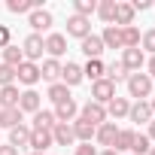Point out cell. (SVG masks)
I'll return each mask as SVG.
<instances>
[{
	"label": "cell",
	"mask_w": 155,
	"mask_h": 155,
	"mask_svg": "<svg viewBox=\"0 0 155 155\" xmlns=\"http://www.w3.org/2000/svg\"><path fill=\"white\" fill-rule=\"evenodd\" d=\"M0 155H18V149H15V146H9V143H6V146H0Z\"/></svg>",
	"instance_id": "cell-43"
},
{
	"label": "cell",
	"mask_w": 155,
	"mask_h": 155,
	"mask_svg": "<svg viewBox=\"0 0 155 155\" xmlns=\"http://www.w3.org/2000/svg\"><path fill=\"white\" fill-rule=\"evenodd\" d=\"M79 116H82L85 122H91L94 128L104 125V122H110V119H107V107H104V104H94V101H85V104L79 107Z\"/></svg>",
	"instance_id": "cell-4"
},
{
	"label": "cell",
	"mask_w": 155,
	"mask_h": 155,
	"mask_svg": "<svg viewBox=\"0 0 155 155\" xmlns=\"http://www.w3.org/2000/svg\"><path fill=\"white\" fill-rule=\"evenodd\" d=\"M134 134H137V131H131V128H119V134H116V143H113V149H116L119 155H122V152H131Z\"/></svg>",
	"instance_id": "cell-27"
},
{
	"label": "cell",
	"mask_w": 155,
	"mask_h": 155,
	"mask_svg": "<svg viewBox=\"0 0 155 155\" xmlns=\"http://www.w3.org/2000/svg\"><path fill=\"white\" fill-rule=\"evenodd\" d=\"M21 61H25V55H21V46L9 43V46L3 49V61H0V64H6V67H12V70H15V67H18Z\"/></svg>",
	"instance_id": "cell-29"
},
{
	"label": "cell",
	"mask_w": 155,
	"mask_h": 155,
	"mask_svg": "<svg viewBox=\"0 0 155 155\" xmlns=\"http://www.w3.org/2000/svg\"><path fill=\"white\" fill-rule=\"evenodd\" d=\"M116 97V85L110 82V79H97V82H91V97L88 101H94V104H110Z\"/></svg>",
	"instance_id": "cell-5"
},
{
	"label": "cell",
	"mask_w": 155,
	"mask_h": 155,
	"mask_svg": "<svg viewBox=\"0 0 155 155\" xmlns=\"http://www.w3.org/2000/svg\"><path fill=\"white\" fill-rule=\"evenodd\" d=\"M6 85H15V70L0 64V88H6Z\"/></svg>",
	"instance_id": "cell-38"
},
{
	"label": "cell",
	"mask_w": 155,
	"mask_h": 155,
	"mask_svg": "<svg viewBox=\"0 0 155 155\" xmlns=\"http://www.w3.org/2000/svg\"><path fill=\"white\" fill-rule=\"evenodd\" d=\"M58 122H55V113L52 110H40V113H34V125H31V131H52Z\"/></svg>",
	"instance_id": "cell-23"
},
{
	"label": "cell",
	"mask_w": 155,
	"mask_h": 155,
	"mask_svg": "<svg viewBox=\"0 0 155 155\" xmlns=\"http://www.w3.org/2000/svg\"><path fill=\"white\" fill-rule=\"evenodd\" d=\"M101 43H104V49H122V28L107 25L101 34Z\"/></svg>",
	"instance_id": "cell-22"
},
{
	"label": "cell",
	"mask_w": 155,
	"mask_h": 155,
	"mask_svg": "<svg viewBox=\"0 0 155 155\" xmlns=\"http://www.w3.org/2000/svg\"><path fill=\"white\" fill-rule=\"evenodd\" d=\"M18 110H21V116H25V113H31V116L40 113V110H43V107H40V94H37L34 88H25L21 97H18Z\"/></svg>",
	"instance_id": "cell-16"
},
{
	"label": "cell",
	"mask_w": 155,
	"mask_h": 155,
	"mask_svg": "<svg viewBox=\"0 0 155 155\" xmlns=\"http://www.w3.org/2000/svg\"><path fill=\"white\" fill-rule=\"evenodd\" d=\"M122 64H125L128 73H140V70L146 67V52H143V49H125Z\"/></svg>",
	"instance_id": "cell-8"
},
{
	"label": "cell",
	"mask_w": 155,
	"mask_h": 155,
	"mask_svg": "<svg viewBox=\"0 0 155 155\" xmlns=\"http://www.w3.org/2000/svg\"><path fill=\"white\" fill-rule=\"evenodd\" d=\"M122 49H140V31L134 25L122 28Z\"/></svg>",
	"instance_id": "cell-33"
},
{
	"label": "cell",
	"mask_w": 155,
	"mask_h": 155,
	"mask_svg": "<svg viewBox=\"0 0 155 155\" xmlns=\"http://www.w3.org/2000/svg\"><path fill=\"white\" fill-rule=\"evenodd\" d=\"M140 46H143V52L155 55V28H149L146 34H140Z\"/></svg>",
	"instance_id": "cell-37"
},
{
	"label": "cell",
	"mask_w": 155,
	"mask_h": 155,
	"mask_svg": "<svg viewBox=\"0 0 155 155\" xmlns=\"http://www.w3.org/2000/svg\"><path fill=\"white\" fill-rule=\"evenodd\" d=\"M152 6H155V3H152Z\"/></svg>",
	"instance_id": "cell-49"
},
{
	"label": "cell",
	"mask_w": 155,
	"mask_h": 155,
	"mask_svg": "<svg viewBox=\"0 0 155 155\" xmlns=\"http://www.w3.org/2000/svg\"><path fill=\"white\" fill-rule=\"evenodd\" d=\"M79 49H82V55H85L88 61H94V58H101V55H104V43H101V37H97V34H88L85 40H79Z\"/></svg>",
	"instance_id": "cell-14"
},
{
	"label": "cell",
	"mask_w": 155,
	"mask_h": 155,
	"mask_svg": "<svg viewBox=\"0 0 155 155\" xmlns=\"http://www.w3.org/2000/svg\"><path fill=\"white\" fill-rule=\"evenodd\" d=\"M52 113H55V122H67V125H70L76 116H79V104H76L73 97H67V101L55 104V110H52Z\"/></svg>",
	"instance_id": "cell-7"
},
{
	"label": "cell",
	"mask_w": 155,
	"mask_h": 155,
	"mask_svg": "<svg viewBox=\"0 0 155 155\" xmlns=\"http://www.w3.org/2000/svg\"><path fill=\"white\" fill-rule=\"evenodd\" d=\"M128 76H131V73L125 70V64H122V61H113V64H107L104 79H110V82L116 85V82H128Z\"/></svg>",
	"instance_id": "cell-26"
},
{
	"label": "cell",
	"mask_w": 155,
	"mask_h": 155,
	"mask_svg": "<svg viewBox=\"0 0 155 155\" xmlns=\"http://www.w3.org/2000/svg\"><path fill=\"white\" fill-rule=\"evenodd\" d=\"M21 125V110L18 107H0V128H15Z\"/></svg>",
	"instance_id": "cell-24"
},
{
	"label": "cell",
	"mask_w": 155,
	"mask_h": 155,
	"mask_svg": "<svg viewBox=\"0 0 155 155\" xmlns=\"http://www.w3.org/2000/svg\"><path fill=\"white\" fill-rule=\"evenodd\" d=\"M15 79H18V85L34 88V85L40 82V64H34V61H21V64L15 67Z\"/></svg>",
	"instance_id": "cell-3"
},
{
	"label": "cell",
	"mask_w": 155,
	"mask_h": 155,
	"mask_svg": "<svg viewBox=\"0 0 155 155\" xmlns=\"http://www.w3.org/2000/svg\"><path fill=\"white\" fill-rule=\"evenodd\" d=\"M31 155H40V152H31Z\"/></svg>",
	"instance_id": "cell-48"
},
{
	"label": "cell",
	"mask_w": 155,
	"mask_h": 155,
	"mask_svg": "<svg viewBox=\"0 0 155 155\" xmlns=\"http://www.w3.org/2000/svg\"><path fill=\"white\" fill-rule=\"evenodd\" d=\"M146 155H155V146H152V149H149V152H146Z\"/></svg>",
	"instance_id": "cell-47"
},
{
	"label": "cell",
	"mask_w": 155,
	"mask_h": 155,
	"mask_svg": "<svg viewBox=\"0 0 155 155\" xmlns=\"http://www.w3.org/2000/svg\"><path fill=\"white\" fill-rule=\"evenodd\" d=\"M104 73H107V64H104L101 58H94V61H88V64L82 67V76H85V79H91V82L104 79Z\"/></svg>",
	"instance_id": "cell-28"
},
{
	"label": "cell",
	"mask_w": 155,
	"mask_h": 155,
	"mask_svg": "<svg viewBox=\"0 0 155 155\" xmlns=\"http://www.w3.org/2000/svg\"><path fill=\"white\" fill-rule=\"evenodd\" d=\"M82 79H85V76H82V67H79V64H73V61L61 64V82H64L67 88H73V85H79Z\"/></svg>",
	"instance_id": "cell-13"
},
{
	"label": "cell",
	"mask_w": 155,
	"mask_h": 155,
	"mask_svg": "<svg viewBox=\"0 0 155 155\" xmlns=\"http://www.w3.org/2000/svg\"><path fill=\"white\" fill-rule=\"evenodd\" d=\"M128 110H131V101L116 94V97L107 104V119H116V122H119V119H128Z\"/></svg>",
	"instance_id": "cell-17"
},
{
	"label": "cell",
	"mask_w": 155,
	"mask_h": 155,
	"mask_svg": "<svg viewBox=\"0 0 155 155\" xmlns=\"http://www.w3.org/2000/svg\"><path fill=\"white\" fill-rule=\"evenodd\" d=\"M146 137H149V140H155V119L149 122V131H146Z\"/></svg>",
	"instance_id": "cell-44"
},
{
	"label": "cell",
	"mask_w": 155,
	"mask_h": 155,
	"mask_svg": "<svg viewBox=\"0 0 155 155\" xmlns=\"http://www.w3.org/2000/svg\"><path fill=\"white\" fill-rule=\"evenodd\" d=\"M52 21H55V18H52V12H49V9H34V12L28 15V25L34 28V34L49 31V28H52Z\"/></svg>",
	"instance_id": "cell-15"
},
{
	"label": "cell",
	"mask_w": 155,
	"mask_h": 155,
	"mask_svg": "<svg viewBox=\"0 0 155 155\" xmlns=\"http://www.w3.org/2000/svg\"><path fill=\"white\" fill-rule=\"evenodd\" d=\"M116 134H119V125H116V122H104V125H97V131H94V140H97V146H104V149H113V143H116Z\"/></svg>",
	"instance_id": "cell-9"
},
{
	"label": "cell",
	"mask_w": 155,
	"mask_h": 155,
	"mask_svg": "<svg viewBox=\"0 0 155 155\" xmlns=\"http://www.w3.org/2000/svg\"><path fill=\"white\" fill-rule=\"evenodd\" d=\"M73 155H97V149L91 146V143H79V146H76V152Z\"/></svg>",
	"instance_id": "cell-40"
},
{
	"label": "cell",
	"mask_w": 155,
	"mask_h": 155,
	"mask_svg": "<svg viewBox=\"0 0 155 155\" xmlns=\"http://www.w3.org/2000/svg\"><path fill=\"white\" fill-rule=\"evenodd\" d=\"M28 143H31V128L21 122V125H15V128L9 131V146L21 149V146H28Z\"/></svg>",
	"instance_id": "cell-25"
},
{
	"label": "cell",
	"mask_w": 155,
	"mask_h": 155,
	"mask_svg": "<svg viewBox=\"0 0 155 155\" xmlns=\"http://www.w3.org/2000/svg\"><path fill=\"white\" fill-rule=\"evenodd\" d=\"M46 97H49L52 104H61V101H67V97H70V88H67L64 82H52V85H49V94H46Z\"/></svg>",
	"instance_id": "cell-35"
},
{
	"label": "cell",
	"mask_w": 155,
	"mask_h": 155,
	"mask_svg": "<svg viewBox=\"0 0 155 155\" xmlns=\"http://www.w3.org/2000/svg\"><path fill=\"white\" fill-rule=\"evenodd\" d=\"M12 43V31H9V25H0V49H6Z\"/></svg>",
	"instance_id": "cell-39"
},
{
	"label": "cell",
	"mask_w": 155,
	"mask_h": 155,
	"mask_svg": "<svg viewBox=\"0 0 155 155\" xmlns=\"http://www.w3.org/2000/svg\"><path fill=\"white\" fill-rule=\"evenodd\" d=\"M52 140H55V146H73V143H76V137H73V125L58 122V125L52 128Z\"/></svg>",
	"instance_id": "cell-18"
},
{
	"label": "cell",
	"mask_w": 155,
	"mask_h": 155,
	"mask_svg": "<svg viewBox=\"0 0 155 155\" xmlns=\"http://www.w3.org/2000/svg\"><path fill=\"white\" fill-rule=\"evenodd\" d=\"M149 110H152V116H155V97H152V101H149Z\"/></svg>",
	"instance_id": "cell-46"
},
{
	"label": "cell",
	"mask_w": 155,
	"mask_h": 155,
	"mask_svg": "<svg viewBox=\"0 0 155 155\" xmlns=\"http://www.w3.org/2000/svg\"><path fill=\"white\" fill-rule=\"evenodd\" d=\"M6 9L9 12H15V15H21V12H34V9H43L40 6V0H9V3H6Z\"/></svg>",
	"instance_id": "cell-30"
},
{
	"label": "cell",
	"mask_w": 155,
	"mask_h": 155,
	"mask_svg": "<svg viewBox=\"0 0 155 155\" xmlns=\"http://www.w3.org/2000/svg\"><path fill=\"white\" fill-rule=\"evenodd\" d=\"M146 76H149V79H155V55L146 61Z\"/></svg>",
	"instance_id": "cell-42"
},
{
	"label": "cell",
	"mask_w": 155,
	"mask_h": 155,
	"mask_svg": "<svg viewBox=\"0 0 155 155\" xmlns=\"http://www.w3.org/2000/svg\"><path fill=\"white\" fill-rule=\"evenodd\" d=\"M152 149V140L146 134H134V143H131V155H146Z\"/></svg>",
	"instance_id": "cell-36"
},
{
	"label": "cell",
	"mask_w": 155,
	"mask_h": 155,
	"mask_svg": "<svg viewBox=\"0 0 155 155\" xmlns=\"http://www.w3.org/2000/svg\"><path fill=\"white\" fill-rule=\"evenodd\" d=\"M43 52H46V40L40 37V34H28L25 37V43H21V55H25V61H40L43 58Z\"/></svg>",
	"instance_id": "cell-2"
},
{
	"label": "cell",
	"mask_w": 155,
	"mask_h": 155,
	"mask_svg": "<svg viewBox=\"0 0 155 155\" xmlns=\"http://www.w3.org/2000/svg\"><path fill=\"white\" fill-rule=\"evenodd\" d=\"M49 146H55V140H52V131H31V143H28V149L31 152H46Z\"/></svg>",
	"instance_id": "cell-19"
},
{
	"label": "cell",
	"mask_w": 155,
	"mask_h": 155,
	"mask_svg": "<svg viewBox=\"0 0 155 155\" xmlns=\"http://www.w3.org/2000/svg\"><path fill=\"white\" fill-rule=\"evenodd\" d=\"M131 6H134V12H146V9H152V0H131Z\"/></svg>",
	"instance_id": "cell-41"
},
{
	"label": "cell",
	"mask_w": 155,
	"mask_h": 155,
	"mask_svg": "<svg viewBox=\"0 0 155 155\" xmlns=\"http://www.w3.org/2000/svg\"><path fill=\"white\" fill-rule=\"evenodd\" d=\"M18 85H6V88H0V107H18Z\"/></svg>",
	"instance_id": "cell-32"
},
{
	"label": "cell",
	"mask_w": 155,
	"mask_h": 155,
	"mask_svg": "<svg viewBox=\"0 0 155 155\" xmlns=\"http://www.w3.org/2000/svg\"><path fill=\"white\" fill-rule=\"evenodd\" d=\"M97 15H101V21L113 25V18H116V0H97Z\"/></svg>",
	"instance_id": "cell-34"
},
{
	"label": "cell",
	"mask_w": 155,
	"mask_h": 155,
	"mask_svg": "<svg viewBox=\"0 0 155 155\" xmlns=\"http://www.w3.org/2000/svg\"><path fill=\"white\" fill-rule=\"evenodd\" d=\"M128 119L131 122H137V125H149L155 116H152V110H149V101H134L131 104V110H128Z\"/></svg>",
	"instance_id": "cell-12"
},
{
	"label": "cell",
	"mask_w": 155,
	"mask_h": 155,
	"mask_svg": "<svg viewBox=\"0 0 155 155\" xmlns=\"http://www.w3.org/2000/svg\"><path fill=\"white\" fill-rule=\"evenodd\" d=\"M97 155H119L116 149H104V152H97Z\"/></svg>",
	"instance_id": "cell-45"
},
{
	"label": "cell",
	"mask_w": 155,
	"mask_h": 155,
	"mask_svg": "<svg viewBox=\"0 0 155 155\" xmlns=\"http://www.w3.org/2000/svg\"><path fill=\"white\" fill-rule=\"evenodd\" d=\"M46 52H49V58H61L67 52V37L64 34H49L46 37Z\"/></svg>",
	"instance_id": "cell-21"
},
{
	"label": "cell",
	"mask_w": 155,
	"mask_h": 155,
	"mask_svg": "<svg viewBox=\"0 0 155 155\" xmlns=\"http://www.w3.org/2000/svg\"><path fill=\"white\" fill-rule=\"evenodd\" d=\"M40 79L46 82H61V61L58 58H46L40 64Z\"/></svg>",
	"instance_id": "cell-20"
},
{
	"label": "cell",
	"mask_w": 155,
	"mask_h": 155,
	"mask_svg": "<svg viewBox=\"0 0 155 155\" xmlns=\"http://www.w3.org/2000/svg\"><path fill=\"white\" fill-rule=\"evenodd\" d=\"M88 34H91V18H82V15H70L67 18V37L85 40Z\"/></svg>",
	"instance_id": "cell-6"
},
{
	"label": "cell",
	"mask_w": 155,
	"mask_h": 155,
	"mask_svg": "<svg viewBox=\"0 0 155 155\" xmlns=\"http://www.w3.org/2000/svg\"><path fill=\"white\" fill-rule=\"evenodd\" d=\"M70 125H73V137H76V143H91V140H94V131H97V128H94L91 122H85L82 116H76Z\"/></svg>",
	"instance_id": "cell-10"
},
{
	"label": "cell",
	"mask_w": 155,
	"mask_h": 155,
	"mask_svg": "<svg viewBox=\"0 0 155 155\" xmlns=\"http://www.w3.org/2000/svg\"><path fill=\"white\" fill-rule=\"evenodd\" d=\"M134 6L128 3V0H116V18H113V25L116 28H131L134 25Z\"/></svg>",
	"instance_id": "cell-11"
},
{
	"label": "cell",
	"mask_w": 155,
	"mask_h": 155,
	"mask_svg": "<svg viewBox=\"0 0 155 155\" xmlns=\"http://www.w3.org/2000/svg\"><path fill=\"white\" fill-rule=\"evenodd\" d=\"M128 94H131L134 101L152 97V79H149L146 73H131V76H128Z\"/></svg>",
	"instance_id": "cell-1"
},
{
	"label": "cell",
	"mask_w": 155,
	"mask_h": 155,
	"mask_svg": "<svg viewBox=\"0 0 155 155\" xmlns=\"http://www.w3.org/2000/svg\"><path fill=\"white\" fill-rule=\"evenodd\" d=\"M94 12H97V0H73V15L91 18Z\"/></svg>",
	"instance_id": "cell-31"
}]
</instances>
